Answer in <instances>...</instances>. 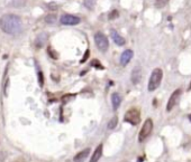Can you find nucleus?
Listing matches in <instances>:
<instances>
[{
  "instance_id": "obj_1",
  "label": "nucleus",
  "mask_w": 191,
  "mask_h": 162,
  "mask_svg": "<svg viewBox=\"0 0 191 162\" xmlns=\"http://www.w3.org/2000/svg\"><path fill=\"white\" fill-rule=\"evenodd\" d=\"M0 28L1 30L9 35H17L21 31L23 22L17 15H3L0 18Z\"/></svg>"
},
{
  "instance_id": "obj_2",
  "label": "nucleus",
  "mask_w": 191,
  "mask_h": 162,
  "mask_svg": "<svg viewBox=\"0 0 191 162\" xmlns=\"http://www.w3.org/2000/svg\"><path fill=\"white\" fill-rule=\"evenodd\" d=\"M162 78H163V72L161 68H155L152 72L150 81H149V85H147V90L150 92H154L161 84Z\"/></svg>"
},
{
  "instance_id": "obj_3",
  "label": "nucleus",
  "mask_w": 191,
  "mask_h": 162,
  "mask_svg": "<svg viewBox=\"0 0 191 162\" xmlns=\"http://www.w3.org/2000/svg\"><path fill=\"white\" fill-rule=\"evenodd\" d=\"M124 121L129 123L131 125H137L141 122V112L138 109H129L124 115Z\"/></svg>"
},
{
  "instance_id": "obj_4",
  "label": "nucleus",
  "mask_w": 191,
  "mask_h": 162,
  "mask_svg": "<svg viewBox=\"0 0 191 162\" xmlns=\"http://www.w3.org/2000/svg\"><path fill=\"white\" fill-rule=\"evenodd\" d=\"M153 128H154V124H153V121L152 119H147L145 120L143 126H142L141 131L138 133V142H144L149 136L150 134L153 131Z\"/></svg>"
},
{
  "instance_id": "obj_5",
  "label": "nucleus",
  "mask_w": 191,
  "mask_h": 162,
  "mask_svg": "<svg viewBox=\"0 0 191 162\" xmlns=\"http://www.w3.org/2000/svg\"><path fill=\"white\" fill-rule=\"evenodd\" d=\"M94 43H96L97 48L100 51H102V53H106V51H108V48H109V41H108L107 36L105 34L100 32V31L99 32H96V35H94Z\"/></svg>"
},
{
  "instance_id": "obj_6",
  "label": "nucleus",
  "mask_w": 191,
  "mask_h": 162,
  "mask_svg": "<svg viewBox=\"0 0 191 162\" xmlns=\"http://www.w3.org/2000/svg\"><path fill=\"white\" fill-rule=\"evenodd\" d=\"M80 17L74 16V15H69V14L62 15L60 18V24L63 26H77L80 24Z\"/></svg>"
},
{
  "instance_id": "obj_7",
  "label": "nucleus",
  "mask_w": 191,
  "mask_h": 162,
  "mask_svg": "<svg viewBox=\"0 0 191 162\" xmlns=\"http://www.w3.org/2000/svg\"><path fill=\"white\" fill-rule=\"evenodd\" d=\"M181 94H182V91L180 90V88L175 90V91L172 93L171 96H170V99H169V101H168V104H166V111L171 112L172 110L175 107V105H177V104L179 103V101H180Z\"/></svg>"
},
{
  "instance_id": "obj_8",
  "label": "nucleus",
  "mask_w": 191,
  "mask_h": 162,
  "mask_svg": "<svg viewBox=\"0 0 191 162\" xmlns=\"http://www.w3.org/2000/svg\"><path fill=\"white\" fill-rule=\"evenodd\" d=\"M133 56H134V53H133L131 49H126V51H123V54H121V56H120L121 66H126V65L131 61Z\"/></svg>"
},
{
  "instance_id": "obj_9",
  "label": "nucleus",
  "mask_w": 191,
  "mask_h": 162,
  "mask_svg": "<svg viewBox=\"0 0 191 162\" xmlns=\"http://www.w3.org/2000/svg\"><path fill=\"white\" fill-rule=\"evenodd\" d=\"M141 78H142L141 67H140V66H135V67L133 68V72H131V83H133L134 85H136V84H138V83L141 82Z\"/></svg>"
},
{
  "instance_id": "obj_10",
  "label": "nucleus",
  "mask_w": 191,
  "mask_h": 162,
  "mask_svg": "<svg viewBox=\"0 0 191 162\" xmlns=\"http://www.w3.org/2000/svg\"><path fill=\"white\" fill-rule=\"evenodd\" d=\"M111 34V38H112V41H114V43L117 45V46H124L125 44H126V41H125V38L123 37V36H120L117 31L115 30V29H111L110 31Z\"/></svg>"
},
{
  "instance_id": "obj_11",
  "label": "nucleus",
  "mask_w": 191,
  "mask_h": 162,
  "mask_svg": "<svg viewBox=\"0 0 191 162\" xmlns=\"http://www.w3.org/2000/svg\"><path fill=\"white\" fill-rule=\"evenodd\" d=\"M89 154H90V149L87 148V149H84V150L80 151L79 153H77V154L74 155V158H73V161L74 162H83L87 158H88Z\"/></svg>"
},
{
  "instance_id": "obj_12",
  "label": "nucleus",
  "mask_w": 191,
  "mask_h": 162,
  "mask_svg": "<svg viewBox=\"0 0 191 162\" xmlns=\"http://www.w3.org/2000/svg\"><path fill=\"white\" fill-rule=\"evenodd\" d=\"M102 149H103V145L100 143V144L96 148V150L93 151V153H92V155H91V158H90V162H98L100 160L101 155H102Z\"/></svg>"
},
{
  "instance_id": "obj_13",
  "label": "nucleus",
  "mask_w": 191,
  "mask_h": 162,
  "mask_svg": "<svg viewBox=\"0 0 191 162\" xmlns=\"http://www.w3.org/2000/svg\"><path fill=\"white\" fill-rule=\"evenodd\" d=\"M120 103H121L120 95H119L118 93H112V94H111V104H112V109H114V111L118 110Z\"/></svg>"
},
{
  "instance_id": "obj_14",
  "label": "nucleus",
  "mask_w": 191,
  "mask_h": 162,
  "mask_svg": "<svg viewBox=\"0 0 191 162\" xmlns=\"http://www.w3.org/2000/svg\"><path fill=\"white\" fill-rule=\"evenodd\" d=\"M46 41H47V35H46L45 32L40 34V35L37 36L36 41H35V46H36L37 48H40V47L44 46V44L46 43Z\"/></svg>"
},
{
  "instance_id": "obj_15",
  "label": "nucleus",
  "mask_w": 191,
  "mask_h": 162,
  "mask_svg": "<svg viewBox=\"0 0 191 162\" xmlns=\"http://www.w3.org/2000/svg\"><path fill=\"white\" fill-rule=\"evenodd\" d=\"M117 124H118V117H117V116H114L110 121L108 122L107 128H108L109 130H114V129L117 126Z\"/></svg>"
},
{
  "instance_id": "obj_16",
  "label": "nucleus",
  "mask_w": 191,
  "mask_h": 162,
  "mask_svg": "<svg viewBox=\"0 0 191 162\" xmlns=\"http://www.w3.org/2000/svg\"><path fill=\"white\" fill-rule=\"evenodd\" d=\"M83 5H84V7L87 9L92 10L93 7H94V5H96V0H83Z\"/></svg>"
},
{
  "instance_id": "obj_17",
  "label": "nucleus",
  "mask_w": 191,
  "mask_h": 162,
  "mask_svg": "<svg viewBox=\"0 0 191 162\" xmlns=\"http://www.w3.org/2000/svg\"><path fill=\"white\" fill-rule=\"evenodd\" d=\"M91 66L94 67V68H97V70H105V67L101 65V63L98 59H92L91 61Z\"/></svg>"
},
{
  "instance_id": "obj_18",
  "label": "nucleus",
  "mask_w": 191,
  "mask_h": 162,
  "mask_svg": "<svg viewBox=\"0 0 191 162\" xmlns=\"http://www.w3.org/2000/svg\"><path fill=\"white\" fill-rule=\"evenodd\" d=\"M119 17V12L118 10H116V9H114V10H111L109 12V15H108V19L109 20H114V19H116V18H118Z\"/></svg>"
},
{
  "instance_id": "obj_19",
  "label": "nucleus",
  "mask_w": 191,
  "mask_h": 162,
  "mask_svg": "<svg viewBox=\"0 0 191 162\" xmlns=\"http://www.w3.org/2000/svg\"><path fill=\"white\" fill-rule=\"evenodd\" d=\"M37 76H38V84H40V87H43L44 85V75H43V72L42 71H37Z\"/></svg>"
},
{
  "instance_id": "obj_20",
  "label": "nucleus",
  "mask_w": 191,
  "mask_h": 162,
  "mask_svg": "<svg viewBox=\"0 0 191 162\" xmlns=\"http://www.w3.org/2000/svg\"><path fill=\"white\" fill-rule=\"evenodd\" d=\"M45 21H46L47 24H54V22L56 21V16H55V15H49V16H46Z\"/></svg>"
},
{
  "instance_id": "obj_21",
  "label": "nucleus",
  "mask_w": 191,
  "mask_h": 162,
  "mask_svg": "<svg viewBox=\"0 0 191 162\" xmlns=\"http://www.w3.org/2000/svg\"><path fill=\"white\" fill-rule=\"evenodd\" d=\"M47 53H49V55H50L53 59H58V54H56V51H53V48H52L51 46L47 48Z\"/></svg>"
},
{
  "instance_id": "obj_22",
  "label": "nucleus",
  "mask_w": 191,
  "mask_h": 162,
  "mask_svg": "<svg viewBox=\"0 0 191 162\" xmlns=\"http://www.w3.org/2000/svg\"><path fill=\"white\" fill-rule=\"evenodd\" d=\"M168 1H169V0H156V6H157V8L164 7V6L166 5Z\"/></svg>"
},
{
  "instance_id": "obj_23",
  "label": "nucleus",
  "mask_w": 191,
  "mask_h": 162,
  "mask_svg": "<svg viewBox=\"0 0 191 162\" xmlns=\"http://www.w3.org/2000/svg\"><path fill=\"white\" fill-rule=\"evenodd\" d=\"M88 58H89V49H87V51H86V53H84V56L82 57V59H81V61H80V63H81V64H83V63H86Z\"/></svg>"
},
{
  "instance_id": "obj_24",
  "label": "nucleus",
  "mask_w": 191,
  "mask_h": 162,
  "mask_svg": "<svg viewBox=\"0 0 191 162\" xmlns=\"http://www.w3.org/2000/svg\"><path fill=\"white\" fill-rule=\"evenodd\" d=\"M74 96H75V95H72V94H69V95H64V96H63V99H62V101L64 102V103H66V102L69 101L70 99H74Z\"/></svg>"
},
{
  "instance_id": "obj_25",
  "label": "nucleus",
  "mask_w": 191,
  "mask_h": 162,
  "mask_svg": "<svg viewBox=\"0 0 191 162\" xmlns=\"http://www.w3.org/2000/svg\"><path fill=\"white\" fill-rule=\"evenodd\" d=\"M49 9H52V10H56V9H58V7H56V5L52 3V5H49Z\"/></svg>"
},
{
  "instance_id": "obj_26",
  "label": "nucleus",
  "mask_w": 191,
  "mask_h": 162,
  "mask_svg": "<svg viewBox=\"0 0 191 162\" xmlns=\"http://www.w3.org/2000/svg\"><path fill=\"white\" fill-rule=\"evenodd\" d=\"M191 90V83H190V85H189V87H188V91H190Z\"/></svg>"
},
{
  "instance_id": "obj_27",
  "label": "nucleus",
  "mask_w": 191,
  "mask_h": 162,
  "mask_svg": "<svg viewBox=\"0 0 191 162\" xmlns=\"http://www.w3.org/2000/svg\"><path fill=\"white\" fill-rule=\"evenodd\" d=\"M189 120H190V121H191V114H190V115H189Z\"/></svg>"
}]
</instances>
